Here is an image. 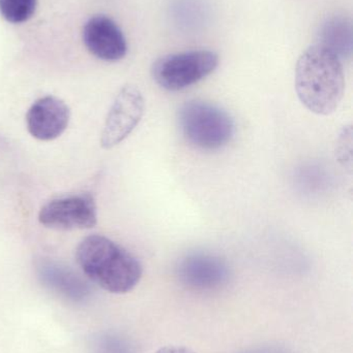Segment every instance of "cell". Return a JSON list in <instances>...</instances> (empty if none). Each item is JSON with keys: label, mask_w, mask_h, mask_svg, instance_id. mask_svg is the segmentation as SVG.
Wrapping results in <instances>:
<instances>
[{"label": "cell", "mask_w": 353, "mask_h": 353, "mask_svg": "<svg viewBox=\"0 0 353 353\" xmlns=\"http://www.w3.org/2000/svg\"><path fill=\"white\" fill-rule=\"evenodd\" d=\"M344 89L339 56L321 43L305 50L296 66V91L300 103L317 115H331L339 107Z\"/></svg>", "instance_id": "obj_1"}, {"label": "cell", "mask_w": 353, "mask_h": 353, "mask_svg": "<svg viewBox=\"0 0 353 353\" xmlns=\"http://www.w3.org/2000/svg\"><path fill=\"white\" fill-rule=\"evenodd\" d=\"M76 259L87 278L112 294L131 292L142 277L140 261L104 236L85 238L77 248Z\"/></svg>", "instance_id": "obj_2"}, {"label": "cell", "mask_w": 353, "mask_h": 353, "mask_svg": "<svg viewBox=\"0 0 353 353\" xmlns=\"http://www.w3.org/2000/svg\"><path fill=\"white\" fill-rule=\"evenodd\" d=\"M178 123L184 138L195 148L215 151L229 144L234 122L227 112L203 101H190L180 107Z\"/></svg>", "instance_id": "obj_3"}, {"label": "cell", "mask_w": 353, "mask_h": 353, "mask_svg": "<svg viewBox=\"0 0 353 353\" xmlns=\"http://www.w3.org/2000/svg\"><path fill=\"white\" fill-rule=\"evenodd\" d=\"M219 55L211 50L169 54L155 60L151 68L155 82L168 91L188 88L215 72Z\"/></svg>", "instance_id": "obj_4"}, {"label": "cell", "mask_w": 353, "mask_h": 353, "mask_svg": "<svg viewBox=\"0 0 353 353\" xmlns=\"http://www.w3.org/2000/svg\"><path fill=\"white\" fill-rule=\"evenodd\" d=\"M142 93L133 85L120 89L106 118L101 136L104 149H112L124 142L137 128L144 114Z\"/></svg>", "instance_id": "obj_5"}, {"label": "cell", "mask_w": 353, "mask_h": 353, "mask_svg": "<svg viewBox=\"0 0 353 353\" xmlns=\"http://www.w3.org/2000/svg\"><path fill=\"white\" fill-rule=\"evenodd\" d=\"M41 225L58 230H86L97 224V205L88 193L52 199L39 213Z\"/></svg>", "instance_id": "obj_6"}, {"label": "cell", "mask_w": 353, "mask_h": 353, "mask_svg": "<svg viewBox=\"0 0 353 353\" xmlns=\"http://www.w3.org/2000/svg\"><path fill=\"white\" fill-rule=\"evenodd\" d=\"M176 277L182 285L190 290L211 292L228 283L230 269L227 263L217 255L191 253L178 261Z\"/></svg>", "instance_id": "obj_7"}, {"label": "cell", "mask_w": 353, "mask_h": 353, "mask_svg": "<svg viewBox=\"0 0 353 353\" xmlns=\"http://www.w3.org/2000/svg\"><path fill=\"white\" fill-rule=\"evenodd\" d=\"M83 41L93 55L105 61H117L128 52L122 29L112 19L103 14L87 21L83 28Z\"/></svg>", "instance_id": "obj_8"}, {"label": "cell", "mask_w": 353, "mask_h": 353, "mask_svg": "<svg viewBox=\"0 0 353 353\" xmlns=\"http://www.w3.org/2000/svg\"><path fill=\"white\" fill-rule=\"evenodd\" d=\"M70 122L68 105L54 97L37 99L27 112L29 134L39 141H52L64 134Z\"/></svg>", "instance_id": "obj_9"}, {"label": "cell", "mask_w": 353, "mask_h": 353, "mask_svg": "<svg viewBox=\"0 0 353 353\" xmlns=\"http://www.w3.org/2000/svg\"><path fill=\"white\" fill-rule=\"evenodd\" d=\"M37 276L46 288L74 303L84 302L90 296V286L70 268L50 259L37 263Z\"/></svg>", "instance_id": "obj_10"}, {"label": "cell", "mask_w": 353, "mask_h": 353, "mask_svg": "<svg viewBox=\"0 0 353 353\" xmlns=\"http://www.w3.org/2000/svg\"><path fill=\"white\" fill-rule=\"evenodd\" d=\"M323 35H325V41L321 45L335 52L339 57L345 55L346 51H350L352 28L350 23L346 22V20L334 19L330 21L325 25Z\"/></svg>", "instance_id": "obj_11"}, {"label": "cell", "mask_w": 353, "mask_h": 353, "mask_svg": "<svg viewBox=\"0 0 353 353\" xmlns=\"http://www.w3.org/2000/svg\"><path fill=\"white\" fill-rule=\"evenodd\" d=\"M37 0H0V14L8 22L23 23L35 14Z\"/></svg>", "instance_id": "obj_12"}, {"label": "cell", "mask_w": 353, "mask_h": 353, "mask_svg": "<svg viewBox=\"0 0 353 353\" xmlns=\"http://www.w3.org/2000/svg\"><path fill=\"white\" fill-rule=\"evenodd\" d=\"M95 353H132V348L126 340L118 336L106 334L95 341Z\"/></svg>", "instance_id": "obj_13"}, {"label": "cell", "mask_w": 353, "mask_h": 353, "mask_svg": "<svg viewBox=\"0 0 353 353\" xmlns=\"http://www.w3.org/2000/svg\"><path fill=\"white\" fill-rule=\"evenodd\" d=\"M157 353H195L193 350L182 346H166L161 348Z\"/></svg>", "instance_id": "obj_14"}]
</instances>
